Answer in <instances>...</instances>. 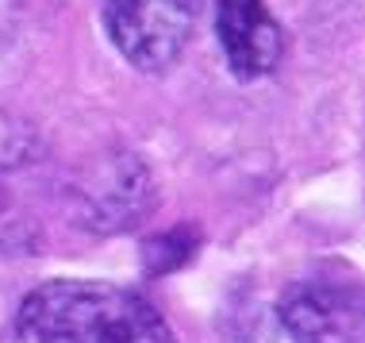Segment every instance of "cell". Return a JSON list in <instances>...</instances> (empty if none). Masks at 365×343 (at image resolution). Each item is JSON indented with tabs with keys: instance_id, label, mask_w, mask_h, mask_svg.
Masks as SVG:
<instances>
[{
	"instance_id": "obj_1",
	"label": "cell",
	"mask_w": 365,
	"mask_h": 343,
	"mask_svg": "<svg viewBox=\"0 0 365 343\" xmlns=\"http://www.w3.org/2000/svg\"><path fill=\"white\" fill-rule=\"evenodd\" d=\"M16 332L24 343H177L139 289L85 278H54L31 289Z\"/></svg>"
},
{
	"instance_id": "obj_2",
	"label": "cell",
	"mask_w": 365,
	"mask_h": 343,
	"mask_svg": "<svg viewBox=\"0 0 365 343\" xmlns=\"http://www.w3.org/2000/svg\"><path fill=\"white\" fill-rule=\"evenodd\" d=\"M204 0H104L112 46L139 74H162L181 58Z\"/></svg>"
},
{
	"instance_id": "obj_3",
	"label": "cell",
	"mask_w": 365,
	"mask_h": 343,
	"mask_svg": "<svg viewBox=\"0 0 365 343\" xmlns=\"http://www.w3.org/2000/svg\"><path fill=\"white\" fill-rule=\"evenodd\" d=\"M77 217L93 232H127L154 212V178L135 154H112L73 189Z\"/></svg>"
},
{
	"instance_id": "obj_4",
	"label": "cell",
	"mask_w": 365,
	"mask_h": 343,
	"mask_svg": "<svg viewBox=\"0 0 365 343\" xmlns=\"http://www.w3.org/2000/svg\"><path fill=\"white\" fill-rule=\"evenodd\" d=\"M361 317L354 282H300L281 301V324L296 343H361Z\"/></svg>"
},
{
	"instance_id": "obj_5",
	"label": "cell",
	"mask_w": 365,
	"mask_h": 343,
	"mask_svg": "<svg viewBox=\"0 0 365 343\" xmlns=\"http://www.w3.org/2000/svg\"><path fill=\"white\" fill-rule=\"evenodd\" d=\"M215 35L235 77L254 81L281 62L284 35L265 0H215Z\"/></svg>"
},
{
	"instance_id": "obj_6",
	"label": "cell",
	"mask_w": 365,
	"mask_h": 343,
	"mask_svg": "<svg viewBox=\"0 0 365 343\" xmlns=\"http://www.w3.org/2000/svg\"><path fill=\"white\" fill-rule=\"evenodd\" d=\"M200 251V228L196 224H181V228H170L162 235H150L143 247V270L146 274H173L181 270L192 254Z\"/></svg>"
},
{
	"instance_id": "obj_7",
	"label": "cell",
	"mask_w": 365,
	"mask_h": 343,
	"mask_svg": "<svg viewBox=\"0 0 365 343\" xmlns=\"http://www.w3.org/2000/svg\"><path fill=\"white\" fill-rule=\"evenodd\" d=\"M35 154H38V131L24 116L0 109V174L35 162Z\"/></svg>"
}]
</instances>
